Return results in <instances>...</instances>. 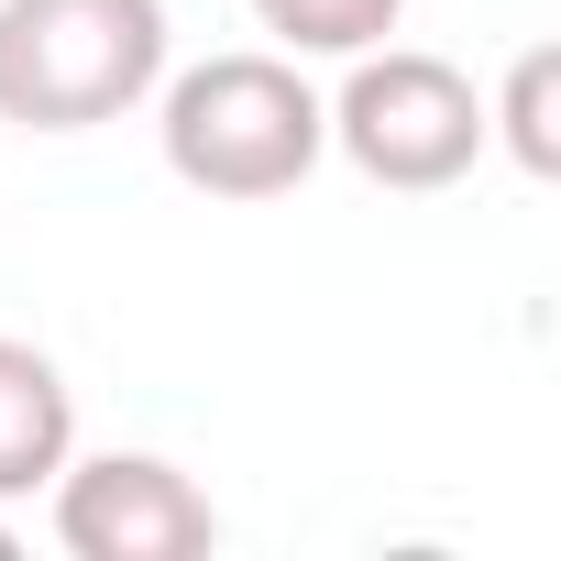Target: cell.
Masks as SVG:
<instances>
[{
    "label": "cell",
    "instance_id": "obj_3",
    "mask_svg": "<svg viewBox=\"0 0 561 561\" xmlns=\"http://www.w3.org/2000/svg\"><path fill=\"white\" fill-rule=\"evenodd\" d=\"M320 111H331V144L375 187H408V198L473 176V154L495 144L473 78L440 67V56H419V45H364L353 78H342V100H320Z\"/></svg>",
    "mask_w": 561,
    "mask_h": 561
},
{
    "label": "cell",
    "instance_id": "obj_4",
    "mask_svg": "<svg viewBox=\"0 0 561 561\" xmlns=\"http://www.w3.org/2000/svg\"><path fill=\"white\" fill-rule=\"evenodd\" d=\"M56 539L78 561H198L220 539L209 495L154 451H100L56 473Z\"/></svg>",
    "mask_w": 561,
    "mask_h": 561
},
{
    "label": "cell",
    "instance_id": "obj_5",
    "mask_svg": "<svg viewBox=\"0 0 561 561\" xmlns=\"http://www.w3.org/2000/svg\"><path fill=\"white\" fill-rule=\"evenodd\" d=\"M67 451H78V397H67V375H56L34 342H0V506L34 495V484H56Z\"/></svg>",
    "mask_w": 561,
    "mask_h": 561
},
{
    "label": "cell",
    "instance_id": "obj_2",
    "mask_svg": "<svg viewBox=\"0 0 561 561\" xmlns=\"http://www.w3.org/2000/svg\"><path fill=\"white\" fill-rule=\"evenodd\" d=\"M154 89H165V122H154L165 165L198 198H287L331 144V111L298 78V56H209Z\"/></svg>",
    "mask_w": 561,
    "mask_h": 561
},
{
    "label": "cell",
    "instance_id": "obj_6",
    "mask_svg": "<svg viewBox=\"0 0 561 561\" xmlns=\"http://www.w3.org/2000/svg\"><path fill=\"white\" fill-rule=\"evenodd\" d=\"M484 133H506V154H517L528 176H561V56H550V45H528V56L506 67V100L484 111Z\"/></svg>",
    "mask_w": 561,
    "mask_h": 561
},
{
    "label": "cell",
    "instance_id": "obj_7",
    "mask_svg": "<svg viewBox=\"0 0 561 561\" xmlns=\"http://www.w3.org/2000/svg\"><path fill=\"white\" fill-rule=\"evenodd\" d=\"M408 0H253V23L287 45V56H364L397 34Z\"/></svg>",
    "mask_w": 561,
    "mask_h": 561
},
{
    "label": "cell",
    "instance_id": "obj_8",
    "mask_svg": "<svg viewBox=\"0 0 561 561\" xmlns=\"http://www.w3.org/2000/svg\"><path fill=\"white\" fill-rule=\"evenodd\" d=\"M12 550H23V539H12V517H0V561H12Z\"/></svg>",
    "mask_w": 561,
    "mask_h": 561
},
{
    "label": "cell",
    "instance_id": "obj_1",
    "mask_svg": "<svg viewBox=\"0 0 561 561\" xmlns=\"http://www.w3.org/2000/svg\"><path fill=\"white\" fill-rule=\"evenodd\" d=\"M165 78V0H0V122L100 133Z\"/></svg>",
    "mask_w": 561,
    "mask_h": 561
}]
</instances>
